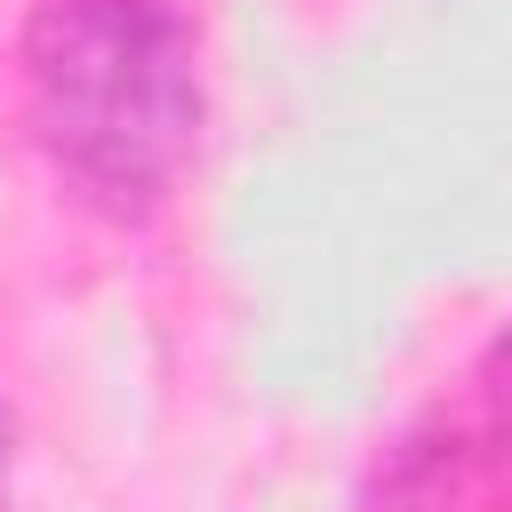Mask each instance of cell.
Here are the masks:
<instances>
[{
    "label": "cell",
    "instance_id": "obj_1",
    "mask_svg": "<svg viewBox=\"0 0 512 512\" xmlns=\"http://www.w3.org/2000/svg\"><path fill=\"white\" fill-rule=\"evenodd\" d=\"M32 120L104 208H152L192 152V32L160 0H48L32 24Z\"/></svg>",
    "mask_w": 512,
    "mask_h": 512
},
{
    "label": "cell",
    "instance_id": "obj_2",
    "mask_svg": "<svg viewBox=\"0 0 512 512\" xmlns=\"http://www.w3.org/2000/svg\"><path fill=\"white\" fill-rule=\"evenodd\" d=\"M0 488H8V408H0Z\"/></svg>",
    "mask_w": 512,
    "mask_h": 512
}]
</instances>
